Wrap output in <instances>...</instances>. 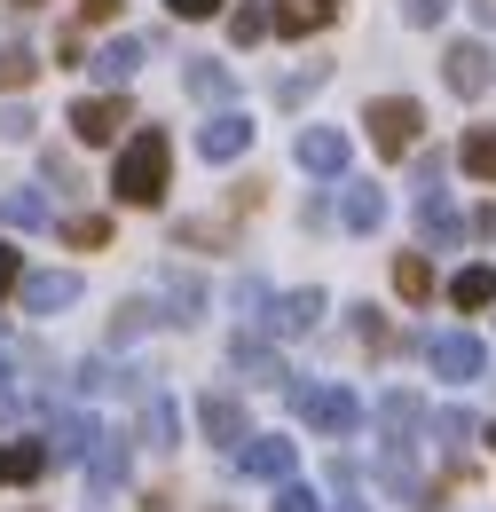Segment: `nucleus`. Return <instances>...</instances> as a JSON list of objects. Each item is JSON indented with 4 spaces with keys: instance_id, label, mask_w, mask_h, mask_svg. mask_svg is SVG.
Returning a JSON list of instances; mask_svg holds the SVG:
<instances>
[{
    "instance_id": "41",
    "label": "nucleus",
    "mask_w": 496,
    "mask_h": 512,
    "mask_svg": "<svg viewBox=\"0 0 496 512\" xmlns=\"http://www.w3.org/2000/svg\"><path fill=\"white\" fill-rule=\"evenodd\" d=\"M355 331H363V347H386V323H378V308H363V316H355Z\"/></svg>"
},
{
    "instance_id": "31",
    "label": "nucleus",
    "mask_w": 496,
    "mask_h": 512,
    "mask_svg": "<svg viewBox=\"0 0 496 512\" xmlns=\"http://www.w3.org/2000/svg\"><path fill=\"white\" fill-rule=\"evenodd\" d=\"M150 323H158V308H150V300H126L119 316H111V339H119V347H126V339H142Z\"/></svg>"
},
{
    "instance_id": "24",
    "label": "nucleus",
    "mask_w": 496,
    "mask_h": 512,
    "mask_svg": "<svg viewBox=\"0 0 496 512\" xmlns=\"http://www.w3.org/2000/svg\"><path fill=\"white\" fill-rule=\"evenodd\" d=\"M0 221H8V229H48L56 213H48V197H40V190H8V197H0Z\"/></svg>"
},
{
    "instance_id": "34",
    "label": "nucleus",
    "mask_w": 496,
    "mask_h": 512,
    "mask_svg": "<svg viewBox=\"0 0 496 512\" xmlns=\"http://www.w3.org/2000/svg\"><path fill=\"white\" fill-rule=\"evenodd\" d=\"M323 79H331V64H308V71H292V79H284V103H308V95L323 87Z\"/></svg>"
},
{
    "instance_id": "40",
    "label": "nucleus",
    "mask_w": 496,
    "mask_h": 512,
    "mask_svg": "<svg viewBox=\"0 0 496 512\" xmlns=\"http://www.w3.org/2000/svg\"><path fill=\"white\" fill-rule=\"evenodd\" d=\"M79 386H87V394H103V386H119V379H111V363H79Z\"/></svg>"
},
{
    "instance_id": "23",
    "label": "nucleus",
    "mask_w": 496,
    "mask_h": 512,
    "mask_svg": "<svg viewBox=\"0 0 496 512\" xmlns=\"http://www.w3.org/2000/svg\"><path fill=\"white\" fill-rule=\"evenodd\" d=\"M32 79H40V56L24 40H0V95H24Z\"/></svg>"
},
{
    "instance_id": "37",
    "label": "nucleus",
    "mask_w": 496,
    "mask_h": 512,
    "mask_svg": "<svg viewBox=\"0 0 496 512\" xmlns=\"http://www.w3.org/2000/svg\"><path fill=\"white\" fill-rule=\"evenodd\" d=\"M16 284H24V253H16V245H0V300H8Z\"/></svg>"
},
{
    "instance_id": "35",
    "label": "nucleus",
    "mask_w": 496,
    "mask_h": 512,
    "mask_svg": "<svg viewBox=\"0 0 496 512\" xmlns=\"http://www.w3.org/2000/svg\"><path fill=\"white\" fill-rule=\"evenodd\" d=\"M276 512H323V497L300 489V481H276Z\"/></svg>"
},
{
    "instance_id": "9",
    "label": "nucleus",
    "mask_w": 496,
    "mask_h": 512,
    "mask_svg": "<svg viewBox=\"0 0 496 512\" xmlns=\"http://www.w3.org/2000/svg\"><path fill=\"white\" fill-rule=\"evenodd\" d=\"M245 142H252V119H245V111H213V119L197 127V158L229 166V158H245Z\"/></svg>"
},
{
    "instance_id": "5",
    "label": "nucleus",
    "mask_w": 496,
    "mask_h": 512,
    "mask_svg": "<svg viewBox=\"0 0 496 512\" xmlns=\"http://www.w3.org/2000/svg\"><path fill=\"white\" fill-rule=\"evenodd\" d=\"M119 127H134V111H126V95H79L71 103V134L87 142V150H111Z\"/></svg>"
},
{
    "instance_id": "43",
    "label": "nucleus",
    "mask_w": 496,
    "mask_h": 512,
    "mask_svg": "<svg viewBox=\"0 0 496 512\" xmlns=\"http://www.w3.org/2000/svg\"><path fill=\"white\" fill-rule=\"evenodd\" d=\"M449 16V0H410V24H441Z\"/></svg>"
},
{
    "instance_id": "1",
    "label": "nucleus",
    "mask_w": 496,
    "mask_h": 512,
    "mask_svg": "<svg viewBox=\"0 0 496 512\" xmlns=\"http://www.w3.org/2000/svg\"><path fill=\"white\" fill-rule=\"evenodd\" d=\"M166 174H174V142L158 127H134L119 142V166H111V197H119V205H158V197H166Z\"/></svg>"
},
{
    "instance_id": "14",
    "label": "nucleus",
    "mask_w": 496,
    "mask_h": 512,
    "mask_svg": "<svg viewBox=\"0 0 496 512\" xmlns=\"http://www.w3.org/2000/svg\"><path fill=\"white\" fill-rule=\"evenodd\" d=\"M87 489H95V497L126 489V442L119 434H95V449H87Z\"/></svg>"
},
{
    "instance_id": "22",
    "label": "nucleus",
    "mask_w": 496,
    "mask_h": 512,
    "mask_svg": "<svg viewBox=\"0 0 496 512\" xmlns=\"http://www.w3.org/2000/svg\"><path fill=\"white\" fill-rule=\"evenodd\" d=\"M142 442H150V449H182V410H174L166 394L142 402Z\"/></svg>"
},
{
    "instance_id": "16",
    "label": "nucleus",
    "mask_w": 496,
    "mask_h": 512,
    "mask_svg": "<svg viewBox=\"0 0 496 512\" xmlns=\"http://www.w3.org/2000/svg\"><path fill=\"white\" fill-rule=\"evenodd\" d=\"M418 426H426V402H418V394H386V402H378V434H386V449H410Z\"/></svg>"
},
{
    "instance_id": "17",
    "label": "nucleus",
    "mask_w": 496,
    "mask_h": 512,
    "mask_svg": "<svg viewBox=\"0 0 496 512\" xmlns=\"http://www.w3.org/2000/svg\"><path fill=\"white\" fill-rule=\"evenodd\" d=\"M56 457H48V442H0V489H16V481H40Z\"/></svg>"
},
{
    "instance_id": "44",
    "label": "nucleus",
    "mask_w": 496,
    "mask_h": 512,
    "mask_svg": "<svg viewBox=\"0 0 496 512\" xmlns=\"http://www.w3.org/2000/svg\"><path fill=\"white\" fill-rule=\"evenodd\" d=\"M79 16H87V24H111V16H119V0H79Z\"/></svg>"
},
{
    "instance_id": "48",
    "label": "nucleus",
    "mask_w": 496,
    "mask_h": 512,
    "mask_svg": "<svg viewBox=\"0 0 496 512\" xmlns=\"http://www.w3.org/2000/svg\"><path fill=\"white\" fill-rule=\"evenodd\" d=\"M0 347H8V323H0Z\"/></svg>"
},
{
    "instance_id": "27",
    "label": "nucleus",
    "mask_w": 496,
    "mask_h": 512,
    "mask_svg": "<svg viewBox=\"0 0 496 512\" xmlns=\"http://www.w3.org/2000/svg\"><path fill=\"white\" fill-rule=\"evenodd\" d=\"M394 292H402V300H434V260L402 253L394 260Z\"/></svg>"
},
{
    "instance_id": "28",
    "label": "nucleus",
    "mask_w": 496,
    "mask_h": 512,
    "mask_svg": "<svg viewBox=\"0 0 496 512\" xmlns=\"http://www.w3.org/2000/svg\"><path fill=\"white\" fill-rule=\"evenodd\" d=\"M449 300H457V308H489V300H496V268H465V276H449Z\"/></svg>"
},
{
    "instance_id": "26",
    "label": "nucleus",
    "mask_w": 496,
    "mask_h": 512,
    "mask_svg": "<svg viewBox=\"0 0 496 512\" xmlns=\"http://www.w3.org/2000/svg\"><path fill=\"white\" fill-rule=\"evenodd\" d=\"M457 158H465V174H473V182H496V127H473Z\"/></svg>"
},
{
    "instance_id": "25",
    "label": "nucleus",
    "mask_w": 496,
    "mask_h": 512,
    "mask_svg": "<svg viewBox=\"0 0 496 512\" xmlns=\"http://www.w3.org/2000/svg\"><path fill=\"white\" fill-rule=\"evenodd\" d=\"M166 308H174V316H166V323H197V308H205V284L174 268V276H166Z\"/></svg>"
},
{
    "instance_id": "42",
    "label": "nucleus",
    "mask_w": 496,
    "mask_h": 512,
    "mask_svg": "<svg viewBox=\"0 0 496 512\" xmlns=\"http://www.w3.org/2000/svg\"><path fill=\"white\" fill-rule=\"evenodd\" d=\"M16 410H24V394L8 386V371H0V426H16Z\"/></svg>"
},
{
    "instance_id": "20",
    "label": "nucleus",
    "mask_w": 496,
    "mask_h": 512,
    "mask_svg": "<svg viewBox=\"0 0 496 512\" xmlns=\"http://www.w3.org/2000/svg\"><path fill=\"white\" fill-rule=\"evenodd\" d=\"M268 16H276V32H292V40H300V32H323V24L339 16V0H276Z\"/></svg>"
},
{
    "instance_id": "38",
    "label": "nucleus",
    "mask_w": 496,
    "mask_h": 512,
    "mask_svg": "<svg viewBox=\"0 0 496 512\" xmlns=\"http://www.w3.org/2000/svg\"><path fill=\"white\" fill-rule=\"evenodd\" d=\"M434 434H441V442H465V434H473V418H465V410H441Z\"/></svg>"
},
{
    "instance_id": "39",
    "label": "nucleus",
    "mask_w": 496,
    "mask_h": 512,
    "mask_svg": "<svg viewBox=\"0 0 496 512\" xmlns=\"http://www.w3.org/2000/svg\"><path fill=\"white\" fill-rule=\"evenodd\" d=\"M166 8H174L182 24H205V16H221V0H166Z\"/></svg>"
},
{
    "instance_id": "13",
    "label": "nucleus",
    "mask_w": 496,
    "mask_h": 512,
    "mask_svg": "<svg viewBox=\"0 0 496 512\" xmlns=\"http://www.w3.org/2000/svg\"><path fill=\"white\" fill-rule=\"evenodd\" d=\"M229 363H237V379H245V386H276V379H284V355H276L268 339H245V331H237Z\"/></svg>"
},
{
    "instance_id": "11",
    "label": "nucleus",
    "mask_w": 496,
    "mask_h": 512,
    "mask_svg": "<svg viewBox=\"0 0 496 512\" xmlns=\"http://www.w3.org/2000/svg\"><path fill=\"white\" fill-rule=\"evenodd\" d=\"M142 56H150V48H142V40H134V32H119V40H111V48H95V56H87V71H95V79H103V87H126V79H134V71H142Z\"/></svg>"
},
{
    "instance_id": "21",
    "label": "nucleus",
    "mask_w": 496,
    "mask_h": 512,
    "mask_svg": "<svg viewBox=\"0 0 496 512\" xmlns=\"http://www.w3.org/2000/svg\"><path fill=\"white\" fill-rule=\"evenodd\" d=\"M182 87L197 95V103H221L237 79H229V64H213V56H182Z\"/></svg>"
},
{
    "instance_id": "19",
    "label": "nucleus",
    "mask_w": 496,
    "mask_h": 512,
    "mask_svg": "<svg viewBox=\"0 0 496 512\" xmlns=\"http://www.w3.org/2000/svg\"><path fill=\"white\" fill-rule=\"evenodd\" d=\"M315 316H323V292L308 284V292H284V300H268V316H260V323H268V331H308Z\"/></svg>"
},
{
    "instance_id": "18",
    "label": "nucleus",
    "mask_w": 496,
    "mask_h": 512,
    "mask_svg": "<svg viewBox=\"0 0 496 512\" xmlns=\"http://www.w3.org/2000/svg\"><path fill=\"white\" fill-rule=\"evenodd\" d=\"M197 426H205V434H213V442H245V410H237V394H205V402H197Z\"/></svg>"
},
{
    "instance_id": "36",
    "label": "nucleus",
    "mask_w": 496,
    "mask_h": 512,
    "mask_svg": "<svg viewBox=\"0 0 496 512\" xmlns=\"http://www.w3.org/2000/svg\"><path fill=\"white\" fill-rule=\"evenodd\" d=\"M237 308H245V316H268V284H260V276H237Z\"/></svg>"
},
{
    "instance_id": "8",
    "label": "nucleus",
    "mask_w": 496,
    "mask_h": 512,
    "mask_svg": "<svg viewBox=\"0 0 496 512\" xmlns=\"http://www.w3.org/2000/svg\"><path fill=\"white\" fill-rule=\"evenodd\" d=\"M292 465H300V442H284V434H245L237 442V473H252V481H292Z\"/></svg>"
},
{
    "instance_id": "15",
    "label": "nucleus",
    "mask_w": 496,
    "mask_h": 512,
    "mask_svg": "<svg viewBox=\"0 0 496 512\" xmlns=\"http://www.w3.org/2000/svg\"><path fill=\"white\" fill-rule=\"evenodd\" d=\"M418 229H426V245H457L465 237V221H457V205H449V190H418Z\"/></svg>"
},
{
    "instance_id": "32",
    "label": "nucleus",
    "mask_w": 496,
    "mask_h": 512,
    "mask_svg": "<svg viewBox=\"0 0 496 512\" xmlns=\"http://www.w3.org/2000/svg\"><path fill=\"white\" fill-rule=\"evenodd\" d=\"M260 32H276V16H268V8H237V16H229V40H237V48H252V40H260Z\"/></svg>"
},
{
    "instance_id": "4",
    "label": "nucleus",
    "mask_w": 496,
    "mask_h": 512,
    "mask_svg": "<svg viewBox=\"0 0 496 512\" xmlns=\"http://www.w3.org/2000/svg\"><path fill=\"white\" fill-rule=\"evenodd\" d=\"M363 127H371V142L386 150V158H402V150L418 142V127H426V111H418L410 95H378L371 111H363Z\"/></svg>"
},
{
    "instance_id": "29",
    "label": "nucleus",
    "mask_w": 496,
    "mask_h": 512,
    "mask_svg": "<svg viewBox=\"0 0 496 512\" xmlns=\"http://www.w3.org/2000/svg\"><path fill=\"white\" fill-rule=\"evenodd\" d=\"M378 221H386V197H378L371 182H355V190H347V229H378Z\"/></svg>"
},
{
    "instance_id": "49",
    "label": "nucleus",
    "mask_w": 496,
    "mask_h": 512,
    "mask_svg": "<svg viewBox=\"0 0 496 512\" xmlns=\"http://www.w3.org/2000/svg\"><path fill=\"white\" fill-rule=\"evenodd\" d=\"M339 512H363V505H339Z\"/></svg>"
},
{
    "instance_id": "12",
    "label": "nucleus",
    "mask_w": 496,
    "mask_h": 512,
    "mask_svg": "<svg viewBox=\"0 0 496 512\" xmlns=\"http://www.w3.org/2000/svg\"><path fill=\"white\" fill-rule=\"evenodd\" d=\"M441 71H449V95H481V87H489V48H481V40H457V48L441 56Z\"/></svg>"
},
{
    "instance_id": "33",
    "label": "nucleus",
    "mask_w": 496,
    "mask_h": 512,
    "mask_svg": "<svg viewBox=\"0 0 496 512\" xmlns=\"http://www.w3.org/2000/svg\"><path fill=\"white\" fill-rule=\"evenodd\" d=\"M32 103H0V142H32Z\"/></svg>"
},
{
    "instance_id": "6",
    "label": "nucleus",
    "mask_w": 496,
    "mask_h": 512,
    "mask_svg": "<svg viewBox=\"0 0 496 512\" xmlns=\"http://www.w3.org/2000/svg\"><path fill=\"white\" fill-rule=\"evenodd\" d=\"M79 292H87V284H79L71 268H32V276L16 284V308H24V316H56V308H79Z\"/></svg>"
},
{
    "instance_id": "45",
    "label": "nucleus",
    "mask_w": 496,
    "mask_h": 512,
    "mask_svg": "<svg viewBox=\"0 0 496 512\" xmlns=\"http://www.w3.org/2000/svg\"><path fill=\"white\" fill-rule=\"evenodd\" d=\"M473 16H481V24H496V0H473Z\"/></svg>"
},
{
    "instance_id": "7",
    "label": "nucleus",
    "mask_w": 496,
    "mask_h": 512,
    "mask_svg": "<svg viewBox=\"0 0 496 512\" xmlns=\"http://www.w3.org/2000/svg\"><path fill=\"white\" fill-rule=\"evenodd\" d=\"M347 127H300V142H292V158H300V174H315V182H331V174H347Z\"/></svg>"
},
{
    "instance_id": "47",
    "label": "nucleus",
    "mask_w": 496,
    "mask_h": 512,
    "mask_svg": "<svg viewBox=\"0 0 496 512\" xmlns=\"http://www.w3.org/2000/svg\"><path fill=\"white\" fill-rule=\"evenodd\" d=\"M8 8H40V0H8Z\"/></svg>"
},
{
    "instance_id": "10",
    "label": "nucleus",
    "mask_w": 496,
    "mask_h": 512,
    "mask_svg": "<svg viewBox=\"0 0 496 512\" xmlns=\"http://www.w3.org/2000/svg\"><path fill=\"white\" fill-rule=\"evenodd\" d=\"M95 434H103V426H95L87 410H56V418H48V457H56V465H87Z\"/></svg>"
},
{
    "instance_id": "46",
    "label": "nucleus",
    "mask_w": 496,
    "mask_h": 512,
    "mask_svg": "<svg viewBox=\"0 0 496 512\" xmlns=\"http://www.w3.org/2000/svg\"><path fill=\"white\" fill-rule=\"evenodd\" d=\"M481 442H489V457H496V426H489V434H481Z\"/></svg>"
},
{
    "instance_id": "30",
    "label": "nucleus",
    "mask_w": 496,
    "mask_h": 512,
    "mask_svg": "<svg viewBox=\"0 0 496 512\" xmlns=\"http://www.w3.org/2000/svg\"><path fill=\"white\" fill-rule=\"evenodd\" d=\"M103 237H111V221H103V213H71V221H63V245H79V253H95Z\"/></svg>"
},
{
    "instance_id": "3",
    "label": "nucleus",
    "mask_w": 496,
    "mask_h": 512,
    "mask_svg": "<svg viewBox=\"0 0 496 512\" xmlns=\"http://www.w3.org/2000/svg\"><path fill=\"white\" fill-rule=\"evenodd\" d=\"M426 363H434V379L473 386L481 371H489V347H481L473 331H434V339H426Z\"/></svg>"
},
{
    "instance_id": "2",
    "label": "nucleus",
    "mask_w": 496,
    "mask_h": 512,
    "mask_svg": "<svg viewBox=\"0 0 496 512\" xmlns=\"http://www.w3.org/2000/svg\"><path fill=\"white\" fill-rule=\"evenodd\" d=\"M292 402H300V418H308V434H331V442L363 426V402H355L347 386H300Z\"/></svg>"
}]
</instances>
